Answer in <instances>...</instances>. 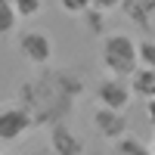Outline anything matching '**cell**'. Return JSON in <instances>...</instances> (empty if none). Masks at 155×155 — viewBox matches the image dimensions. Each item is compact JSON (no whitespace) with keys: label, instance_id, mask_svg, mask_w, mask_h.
<instances>
[{"label":"cell","instance_id":"cell-6","mask_svg":"<svg viewBox=\"0 0 155 155\" xmlns=\"http://www.w3.org/2000/svg\"><path fill=\"white\" fill-rule=\"evenodd\" d=\"M93 130L106 140V143H115V140H121L127 134V118L124 112H112V109H99L93 112Z\"/></svg>","mask_w":155,"mask_h":155},{"label":"cell","instance_id":"cell-9","mask_svg":"<svg viewBox=\"0 0 155 155\" xmlns=\"http://www.w3.org/2000/svg\"><path fill=\"white\" fill-rule=\"evenodd\" d=\"M109 155H149V146H146L140 137H134V134H124L121 140H115V143H112Z\"/></svg>","mask_w":155,"mask_h":155},{"label":"cell","instance_id":"cell-7","mask_svg":"<svg viewBox=\"0 0 155 155\" xmlns=\"http://www.w3.org/2000/svg\"><path fill=\"white\" fill-rule=\"evenodd\" d=\"M118 9L134 25H140V28H146V31L155 22V0H127V3H118Z\"/></svg>","mask_w":155,"mask_h":155},{"label":"cell","instance_id":"cell-11","mask_svg":"<svg viewBox=\"0 0 155 155\" xmlns=\"http://www.w3.org/2000/svg\"><path fill=\"white\" fill-rule=\"evenodd\" d=\"M137 59H140V68H152L155 71V37L137 41Z\"/></svg>","mask_w":155,"mask_h":155},{"label":"cell","instance_id":"cell-15","mask_svg":"<svg viewBox=\"0 0 155 155\" xmlns=\"http://www.w3.org/2000/svg\"><path fill=\"white\" fill-rule=\"evenodd\" d=\"M149 155H155V137H152V143H149Z\"/></svg>","mask_w":155,"mask_h":155},{"label":"cell","instance_id":"cell-13","mask_svg":"<svg viewBox=\"0 0 155 155\" xmlns=\"http://www.w3.org/2000/svg\"><path fill=\"white\" fill-rule=\"evenodd\" d=\"M87 6H90V0H62V3H59V9L71 12V16H84Z\"/></svg>","mask_w":155,"mask_h":155},{"label":"cell","instance_id":"cell-4","mask_svg":"<svg viewBox=\"0 0 155 155\" xmlns=\"http://www.w3.org/2000/svg\"><path fill=\"white\" fill-rule=\"evenodd\" d=\"M96 102H99V109H112V112H127V106H130V84L124 81V78H102V81L96 84Z\"/></svg>","mask_w":155,"mask_h":155},{"label":"cell","instance_id":"cell-2","mask_svg":"<svg viewBox=\"0 0 155 155\" xmlns=\"http://www.w3.org/2000/svg\"><path fill=\"white\" fill-rule=\"evenodd\" d=\"M16 50H19V56L28 62V65L47 68L50 62H53V56H56V41H53V34L44 31V28H25L16 37Z\"/></svg>","mask_w":155,"mask_h":155},{"label":"cell","instance_id":"cell-8","mask_svg":"<svg viewBox=\"0 0 155 155\" xmlns=\"http://www.w3.org/2000/svg\"><path fill=\"white\" fill-rule=\"evenodd\" d=\"M127 84H130L134 96H143L146 102L155 99V71L152 68H137L130 78H127Z\"/></svg>","mask_w":155,"mask_h":155},{"label":"cell","instance_id":"cell-10","mask_svg":"<svg viewBox=\"0 0 155 155\" xmlns=\"http://www.w3.org/2000/svg\"><path fill=\"white\" fill-rule=\"evenodd\" d=\"M16 28H19V16H16L12 0H0V37L16 34Z\"/></svg>","mask_w":155,"mask_h":155},{"label":"cell","instance_id":"cell-1","mask_svg":"<svg viewBox=\"0 0 155 155\" xmlns=\"http://www.w3.org/2000/svg\"><path fill=\"white\" fill-rule=\"evenodd\" d=\"M99 65L106 68L109 78H130L140 68L137 59V41L127 31H109L99 41Z\"/></svg>","mask_w":155,"mask_h":155},{"label":"cell","instance_id":"cell-12","mask_svg":"<svg viewBox=\"0 0 155 155\" xmlns=\"http://www.w3.org/2000/svg\"><path fill=\"white\" fill-rule=\"evenodd\" d=\"M12 6H16V16L22 22V19H34L37 12H44V0H12Z\"/></svg>","mask_w":155,"mask_h":155},{"label":"cell","instance_id":"cell-5","mask_svg":"<svg viewBox=\"0 0 155 155\" xmlns=\"http://www.w3.org/2000/svg\"><path fill=\"white\" fill-rule=\"evenodd\" d=\"M47 143H50V152H53V155H84L87 152L84 137L78 134L68 121H56L53 127H50Z\"/></svg>","mask_w":155,"mask_h":155},{"label":"cell","instance_id":"cell-14","mask_svg":"<svg viewBox=\"0 0 155 155\" xmlns=\"http://www.w3.org/2000/svg\"><path fill=\"white\" fill-rule=\"evenodd\" d=\"M146 115H149V121L155 124V99H149V102H146Z\"/></svg>","mask_w":155,"mask_h":155},{"label":"cell","instance_id":"cell-3","mask_svg":"<svg viewBox=\"0 0 155 155\" xmlns=\"http://www.w3.org/2000/svg\"><path fill=\"white\" fill-rule=\"evenodd\" d=\"M34 127V112L25 102H0V143H16Z\"/></svg>","mask_w":155,"mask_h":155}]
</instances>
